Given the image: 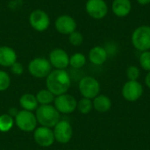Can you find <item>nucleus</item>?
<instances>
[{
	"label": "nucleus",
	"mask_w": 150,
	"mask_h": 150,
	"mask_svg": "<svg viewBox=\"0 0 150 150\" xmlns=\"http://www.w3.org/2000/svg\"><path fill=\"white\" fill-rule=\"evenodd\" d=\"M46 78L47 89L54 96L67 93L71 85L70 76L65 69L53 70Z\"/></svg>",
	"instance_id": "f257e3e1"
},
{
	"label": "nucleus",
	"mask_w": 150,
	"mask_h": 150,
	"mask_svg": "<svg viewBox=\"0 0 150 150\" xmlns=\"http://www.w3.org/2000/svg\"><path fill=\"white\" fill-rule=\"evenodd\" d=\"M38 123L41 127L52 128L60 121V112L51 105H43L36 109L35 113Z\"/></svg>",
	"instance_id": "f03ea898"
},
{
	"label": "nucleus",
	"mask_w": 150,
	"mask_h": 150,
	"mask_svg": "<svg viewBox=\"0 0 150 150\" xmlns=\"http://www.w3.org/2000/svg\"><path fill=\"white\" fill-rule=\"evenodd\" d=\"M131 41L134 47L140 52L150 50V25H143L135 28L131 35Z\"/></svg>",
	"instance_id": "7ed1b4c3"
},
{
	"label": "nucleus",
	"mask_w": 150,
	"mask_h": 150,
	"mask_svg": "<svg viewBox=\"0 0 150 150\" xmlns=\"http://www.w3.org/2000/svg\"><path fill=\"white\" fill-rule=\"evenodd\" d=\"M78 87L83 98L89 99L95 98L100 93V83L93 76L83 77L79 82Z\"/></svg>",
	"instance_id": "20e7f679"
},
{
	"label": "nucleus",
	"mask_w": 150,
	"mask_h": 150,
	"mask_svg": "<svg viewBox=\"0 0 150 150\" xmlns=\"http://www.w3.org/2000/svg\"><path fill=\"white\" fill-rule=\"evenodd\" d=\"M28 70L33 77L44 78L47 77L52 71V66L47 59L37 57L29 62Z\"/></svg>",
	"instance_id": "39448f33"
},
{
	"label": "nucleus",
	"mask_w": 150,
	"mask_h": 150,
	"mask_svg": "<svg viewBox=\"0 0 150 150\" xmlns=\"http://www.w3.org/2000/svg\"><path fill=\"white\" fill-rule=\"evenodd\" d=\"M37 119L33 112L21 110L15 117L16 126L23 132H33L37 127Z\"/></svg>",
	"instance_id": "423d86ee"
},
{
	"label": "nucleus",
	"mask_w": 150,
	"mask_h": 150,
	"mask_svg": "<svg viewBox=\"0 0 150 150\" xmlns=\"http://www.w3.org/2000/svg\"><path fill=\"white\" fill-rule=\"evenodd\" d=\"M54 107L60 113H72L77 107L76 99L70 94H62L54 98Z\"/></svg>",
	"instance_id": "0eeeda50"
},
{
	"label": "nucleus",
	"mask_w": 150,
	"mask_h": 150,
	"mask_svg": "<svg viewBox=\"0 0 150 150\" xmlns=\"http://www.w3.org/2000/svg\"><path fill=\"white\" fill-rule=\"evenodd\" d=\"M86 12L94 19H102L108 13V5L105 0H88L85 4Z\"/></svg>",
	"instance_id": "6e6552de"
},
{
	"label": "nucleus",
	"mask_w": 150,
	"mask_h": 150,
	"mask_svg": "<svg viewBox=\"0 0 150 150\" xmlns=\"http://www.w3.org/2000/svg\"><path fill=\"white\" fill-rule=\"evenodd\" d=\"M143 94V86L138 81H127L122 87V96L129 102L139 100Z\"/></svg>",
	"instance_id": "1a4fd4ad"
},
{
	"label": "nucleus",
	"mask_w": 150,
	"mask_h": 150,
	"mask_svg": "<svg viewBox=\"0 0 150 150\" xmlns=\"http://www.w3.org/2000/svg\"><path fill=\"white\" fill-rule=\"evenodd\" d=\"M53 132L55 141L61 144H66L69 142L73 136L72 126L66 120H60L54 127Z\"/></svg>",
	"instance_id": "9d476101"
},
{
	"label": "nucleus",
	"mask_w": 150,
	"mask_h": 150,
	"mask_svg": "<svg viewBox=\"0 0 150 150\" xmlns=\"http://www.w3.org/2000/svg\"><path fill=\"white\" fill-rule=\"evenodd\" d=\"M29 22L34 30L38 32H43L48 28L50 25V18L44 11L35 10L31 12Z\"/></svg>",
	"instance_id": "9b49d317"
},
{
	"label": "nucleus",
	"mask_w": 150,
	"mask_h": 150,
	"mask_svg": "<svg viewBox=\"0 0 150 150\" xmlns=\"http://www.w3.org/2000/svg\"><path fill=\"white\" fill-rule=\"evenodd\" d=\"M33 132V139L39 146L47 148L54 144L55 139L54 132L51 128L46 127H40L36 128Z\"/></svg>",
	"instance_id": "f8f14e48"
},
{
	"label": "nucleus",
	"mask_w": 150,
	"mask_h": 150,
	"mask_svg": "<svg viewBox=\"0 0 150 150\" xmlns=\"http://www.w3.org/2000/svg\"><path fill=\"white\" fill-rule=\"evenodd\" d=\"M49 62L56 69H65L69 65V56L66 51L61 48H55L49 54Z\"/></svg>",
	"instance_id": "ddd939ff"
},
{
	"label": "nucleus",
	"mask_w": 150,
	"mask_h": 150,
	"mask_svg": "<svg viewBox=\"0 0 150 150\" xmlns=\"http://www.w3.org/2000/svg\"><path fill=\"white\" fill-rule=\"evenodd\" d=\"M55 29L62 34L69 35L76 29V20L69 15H62L55 20Z\"/></svg>",
	"instance_id": "4468645a"
},
{
	"label": "nucleus",
	"mask_w": 150,
	"mask_h": 150,
	"mask_svg": "<svg viewBox=\"0 0 150 150\" xmlns=\"http://www.w3.org/2000/svg\"><path fill=\"white\" fill-rule=\"evenodd\" d=\"M112 11L118 18H125L128 16L132 11V3L130 0H113Z\"/></svg>",
	"instance_id": "2eb2a0df"
},
{
	"label": "nucleus",
	"mask_w": 150,
	"mask_h": 150,
	"mask_svg": "<svg viewBox=\"0 0 150 150\" xmlns=\"http://www.w3.org/2000/svg\"><path fill=\"white\" fill-rule=\"evenodd\" d=\"M108 53L106 49L103 47L100 46H96L93 47L90 52H89V60L90 62L97 66L104 64L107 58H108Z\"/></svg>",
	"instance_id": "dca6fc26"
},
{
	"label": "nucleus",
	"mask_w": 150,
	"mask_h": 150,
	"mask_svg": "<svg viewBox=\"0 0 150 150\" xmlns=\"http://www.w3.org/2000/svg\"><path fill=\"white\" fill-rule=\"evenodd\" d=\"M17 62V54L13 48L2 46L0 47V65L3 67H11Z\"/></svg>",
	"instance_id": "f3484780"
},
{
	"label": "nucleus",
	"mask_w": 150,
	"mask_h": 150,
	"mask_svg": "<svg viewBox=\"0 0 150 150\" xmlns=\"http://www.w3.org/2000/svg\"><path fill=\"white\" fill-rule=\"evenodd\" d=\"M93 108L98 112H106L112 108V100L105 95H98L92 100Z\"/></svg>",
	"instance_id": "a211bd4d"
},
{
	"label": "nucleus",
	"mask_w": 150,
	"mask_h": 150,
	"mask_svg": "<svg viewBox=\"0 0 150 150\" xmlns=\"http://www.w3.org/2000/svg\"><path fill=\"white\" fill-rule=\"evenodd\" d=\"M38 101L36 96L32 93H25L19 98V105L23 108V110L33 112L38 108Z\"/></svg>",
	"instance_id": "6ab92c4d"
},
{
	"label": "nucleus",
	"mask_w": 150,
	"mask_h": 150,
	"mask_svg": "<svg viewBox=\"0 0 150 150\" xmlns=\"http://www.w3.org/2000/svg\"><path fill=\"white\" fill-rule=\"evenodd\" d=\"M36 98L38 103L40 104V105H50L54 101L55 98L54 95L50 91L46 89L38 91V93L36 94Z\"/></svg>",
	"instance_id": "aec40b11"
},
{
	"label": "nucleus",
	"mask_w": 150,
	"mask_h": 150,
	"mask_svg": "<svg viewBox=\"0 0 150 150\" xmlns=\"http://www.w3.org/2000/svg\"><path fill=\"white\" fill-rule=\"evenodd\" d=\"M86 64V57L82 53H76L69 57V65L76 69L83 68Z\"/></svg>",
	"instance_id": "412c9836"
},
{
	"label": "nucleus",
	"mask_w": 150,
	"mask_h": 150,
	"mask_svg": "<svg viewBox=\"0 0 150 150\" xmlns=\"http://www.w3.org/2000/svg\"><path fill=\"white\" fill-rule=\"evenodd\" d=\"M14 125L13 118L9 114H2L0 115V132L6 133L10 131Z\"/></svg>",
	"instance_id": "4be33fe9"
},
{
	"label": "nucleus",
	"mask_w": 150,
	"mask_h": 150,
	"mask_svg": "<svg viewBox=\"0 0 150 150\" xmlns=\"http://www.w3.org/2000/svg\"><path fill=\"white\" fill-rule=\"evenodd\" d=\"M76 109L83 114H88L93 109V103L91 99L83 98L77 102Z\"/></svg>",
	"instance_id": "5701e85b"
},
{
	"label": "nucleus",
	"mask_w": 150,
	"mask_h": 150,
	"mask_svg": "<svg viewBox=\"0 0 150 150\" xmlns=\"http://www.w3.org/2000/svg\"><path fill=\"white\" fill-rule=\"evenodd\" d=\"M139 62L142 69L148 72L150 71V50L142 52L139 58Z\"/></svg>",
	"instance_id": "b1692460"
},
{
	"label": "nucleus",
	"mask_w": 150,
	"mask_h": 150,
	"mask_svg": "<svg viewBox=\"0 0 150 150\" xmlns=\"http://www.w3.org/2000/svg\"><path fill=\"white\" fill-rule=\"evenodd\" d=\"M11 84V77L7 72L0 70V91H6Z\"/></svg>",
	"instance_id": "393cba45"
},
{
	"label": "nucleus",
	"mask_w": 150,
	"mask_h": 150,
	"mask_svg": "<svg viewBox=\"0 0 150 150\" xmlns=\"http://www.w3.org/2000/svg\"><path fill=\"white\" fill-rule=\"evenodd\" d=\"M141 76L140 69L136 66H129L127 69V77L129 81H137Z\"/></svg>",
	"instance_id": "a878e982"
},
{
	"label": "nucleus",
	"mask_w": 150,
	"mask_h": 150,
	"mask_svg": "<svg viewBox=\"0 0 150 150\" xmlns=\"http://www.w3.org/2000/svg\"><path fill=\"white\" fill-rule=\"evenodd\" d=\"M69 43L73 46H80L83 41V36L80 32L75 31L69 36Z\"/></svg>",
	"instance_id": "bb28decb"
},
{
	"label": "nucleus",
	"mask_w": 150,
	"mask_h": 150,
	"mask_svg": "<svg viewBox=\"0 0 150 150\" xmlns=\"http://www.w3.org/2000/svg\"><path fill=\"white\" fill-rule=\"evenodd\" d=\"M11 72H12L14 75L19 76V75H21V74L23 73L24 68H23V66H22L21 63L16 62L14 64H12V65L11 66Z\"/></svg>",
	"instance_id": "cd10ccee"
},
{
	"label": "nucleus",
	"mask_w": 150,
	"mask_h": 150,
	"mask_svg": "<svg viewBox=\"0 0 150 150\" xmlns=\"http://www.w3.org/2000/svg\"><path fill=\"white\" fill-rule=\"evenodd\" d=\"M18 111L16 108H11V109H10V111H9V113H8V114H9V115H11L12 118H13V117L15 118V117H16V115L18 114Z\"/></svg>",
	"instance_id": "c85d7f7f"
},
{
	"label": "nucleus",
	"mask_w": 150,
	"mask_h": 150,
	"mask_svg": "<svg viewBox=\"0 0 150 150\" xmlns=\"http://www.w3.org/2000/svg\"><path fill=\"white\" fill-rule=\"evenodd\" d=\"M145 83H146L147 87H149L150 89V71L148 72V74L145 77Z\"/></svg>",
	"instance_id": "c756f323"
},
{
	"label": "nucleus",
	"mask_w": 150,
	"mask_h": 150,
	"mask_svg": "<svg viewBox=\"0 0 150 150\" xmlns=\"http://www.w3.org/2000/svg\"><path fill=\"white\" fill-rule=\"evenodd\" d=\"M137 2L141 5H147L150 4V0H137Z\"/></svg>",
	"instance_id": "7c9ffc66"
}]
</instances>
